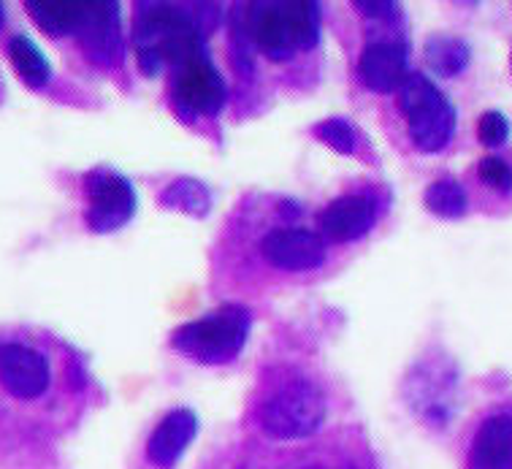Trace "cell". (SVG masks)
Returning <instances> with one entry per match:
<instances>
[{
    "label": "cell",
    "mask_w": 512,
    "mask_h": 469,
    "mask_svg": "<svg viewBox=\"0 0 512 469\" xmlns=\"http://www.w3.org/2000/svg\"><path fill=\"white\" fill-rule=\"evenodd\" d=\"M374 217L377 207L369 196H342L320 215V228L334 242H355L372 231Z\"/></svg>",
    "instance_id": "12"
},
{
    "label": "cell",
    "mask_w": 512,
    "mask_h": 469,
    "mask_svg": "<svg viewBox=\"0 0 512 469\" xmlns=\"http://www.w3.org/2000/svg\"><path fill=\"white\" fill-rule=\"evenodd\" d=\"M82 47L90 52L93 60L112 66L122 55L120 36V6L117 3H87L84 6L82 25H79Z\"/></svg>",
    "instance_id": "10"
},
{
    "label": "cell",
    "mask_w": 512,
    "mask_h": 469,
    "mask_svg": "<svg viewBox=\"0 0 512 469\" xmlns=\"http://www.w3.org/2000/svg\"><path fill=\"white\" fill-rule=\"evenodd\" d=\"M0 22H3V3H0Z\"/></svg>",
    "instance_id": "24"
},
{
    "label": "cell",
    "mask_w": 512,
    "mask_h": 469,
    "mask_svg": "<svg viewBox=\"0 0 512 469\" xmlns=\"http://www.w3.org/2000/svg\"><path fill=\"white\" fill-rule=\"evenodd\" d=\"M469 47L456 36H431L426 41V60L439 76H458L469 66Z\"/></svg>",
    "instance_id": "18"
},
{
    "label": "cell",
    "mask_w": 512,
    "mask_h": 469,
    "mask_svg": "<svg viewBox=\"0 0 512 469\" xmlns=\"http://www.w3.org/2000/svg\"><path fill=\"white\" fill-rule=\"evenodd\" d=\"M261 255L274 269L312 272L326 261V242L307 228H274L263 236Z\"/></svg>",
    "instance_id": "7"
},
{
    "label": "cell",
    "mask_w": 512,
    "mask_h": 469,
    "mask_svg": "<svg viewBox=\"0 0 512 469\" xmlns=\"http://www.w3.org/2000/svg\"><path fill=\"white\" fill-rule=\"evenodd\" d=\"M84 6L87 3H71V0H30L28 11L38 28L47 30L49 36H66L79 30Z\"/></svg>",
    "instance_id": "15"
},
{
    "label": "cell",
    "mask_w": 512,
    "mask_h": 469,
    "mask_svg": "<svg viewBox=\"0 0 512 469\" xmlns=\"http://www.w3.org/2000/svg\"><path fill=\"white\" fill-rule=\"evenodd\" d=\"M250 33L271 60H288L298 49H312L317 44L315 3L285 0L252 6Z\"/></svg>",
    "instance_id": "2"
},
{
    "label": "cell",
    "mask_w": 512,
    "mask_h": 469,
    "mask_svg": "<svg viewBox=\"0 0 512 469\" xmlns=\"http://www.w3.org/2000/svg\"><path fill=\"white\" fill-rule=\"evenodd\" d=\"M160 204L166 209L185 212V215L204 217L212 209V193L198 179H177L160 193Z\"/></svg>",
    "instance_id": "17"
},
{
    "label": "cell",
    "mask_w": 512,
    "mask_h": 469,
    "mask_svg": "<svg viewBox=\"0 0 512 469\" xmlns=\"http://www.w3.org/2000/svg\"><path fill=\"white\" fill-rule=\"evenodd\" d=\"M423 204H426L431 215L445 217V220H456V217L464 215L469 201H466V190L461 188V182L445 177L431 182L429 188H426Z\"/></svg>",
    "instance_id": "19"
},
{
    "label": "cell",
    "mask_w": 512,
    "mask_h": 469,
    "mask_svg": "<svg viewBox=\"0 0 512 469\" xmlns=\"http://www.w3.org/2000/svg\"><path fill=\"white\" fill-rule=\"evenodd\" d=\"M250 334V312L242 307H220L206 318L185 323L174 331L171 345L201 364H225L239 356Z\"/></svg>",
    "instance_id": "4"
},
{
    "label": "cell",
    "mask_w": 512,
    "mask_h": 469,
    "mask_svg": "<svg viewBox=\"0 0 512 469\" xmlns=\"http://www.w3.org/2000/svg\"><path fill=\"white\" fill-rule=\"evenodd\" d=\"M315 133L320 139L326 141L328 147H334L336 152H342V155H353L355 152V131L350 128V122L347 120H323L315 125Z\"/></svg>",
    "instance_id": "20"
},
{
    "label": "cell",
    "mask_w": 512,
    "mask_h": 469,
    "mask_svg": "<svg viewBox=\"0 0 512 469\" xmlns=\"http://www.w3.org/2000/svg\"><path fill=\"white\" fill-rule=\"evenodd\" d=\"M469 469H512V415H491L477 429Z\"/></svg>",
    "instance_id": "14"
},
{
    "label": "cell",
    "mask_w": 512,
    "mask_h": 469,
    "mask_svg": "<svg viewBox=\"0 0 512 469\" xmlns=\"http://www.w3.org/2000/svg\"><path fill=\"white\" fill-rule=\"evenodd\" d=\"M358 9L364 11L366 17H382V19H391L399 14V6L396 3H388V0H372V3H355Z\"/></svg>",
    "instance_id": "23"
},
{
    "label": "cell",
    "mask_w": 512,
    "mask_h": 469,
    "mask_svg": "<svg viewBox=\"0 0 512 469\" xmlns=\"http://www.w3.org/2000/svg\"><path fill=\"white\" fill-rule=\"evenodd\" d=\"M399 109L407 117L412 144L420 152H442L456 131V112L429 76L410 74L399 87Z\"/></svg>",
    "instance_id": "3"
},
{
    "label": "cell",
    "mask_w": 512,
    "mask_h": 469,
    "mask_svg": "<svg viewBox=\"0 0 512 469\" xmlns=\"http://www.w3.org/2000/svg\"><path fill=\"white\" fill-rule=\"evenodd\" d=\"M358 76L374 93L399 90L407 79V52L393 41H374L358 60Z\"/></svg>",
    "instance_id": "11"
},
{
    "label": "cell",
    "mask_w": 512,
    "mask_h": 469,
    "mask_svg": "<svg viewBox=\"0 0 512 469\" xmlns=\"http://www.w3.org/2000/svg\"><path fill=\"white\" fill-rule=\"evenodd\" d=\"M11 66L17 68L19 79L28 87H44L52 79V66L44 52L28 36H14L9 44Z\"/></svg>",
    "instance_id": "16"
},
{
    "label": "cell",
    "mask_w": 512,
    "mask_h": 469,
    "mask_svg": "<svg viewBox=\"0 0 512 469\" xmlns=\"http://www.w3.org/2000/svg\"><path fill=\"white\" fill-rule=\"evenodd\" d=\"M136 41L139 49L155 52L160 63H174L179 68L196 57H204V44L193 19L174 6H152L144 11Z\"/></svg>",
    "instance_id": "5"
},
{
    "label": "cell",
    "mask_w": 512,
    "mask_h": 469,
    "mask_svg": "<svg viewBox=\"0 0 512 469\" xmlns=\"http://www.w3.org/2000/svg\"><path fill=\"white\" fill-rule=\"evenodd\" d=\"M480 141L485 147H502L504 141L510 139V122L502 112H485L477 125Z\"/></svg>",
    "instance_id": "22"
},
{
    "label": "cell",
    "mask_w": 512,
    "mask_h": 469,
    "mask_svg": "<svg viewBox=\"0 0 512 469\" xmlns=\"http://www.w3.org/2000/svg\"><path fill=\"white\" fill-rule=\"evenodd\" d=\"M52 372L44 353L22 342L0 345V385L17 399H38L49 388Z\"/></svg>",
    "instance_id": "8"
},
{
    "label": "cell",
    "mask_w": 512,
    "mask_h": 469,
    "mask_svg": "<svg viewBox=\"0 0 512 469\" xmlns=\"http://www.w3.org/2000/svg\"><path fill=\"white\" fill-rule=\"evenodd\" d=\"M87 196V226L98 234H112L136 215V190L117 171L95 169L87 177Z\"/></svg>",
    "instance_id": "6"
},
{
    "label": "cell",
    "mask_w": 512,
    "mask_h": 469,
    "mask_svg": "<svg viewBox=\"0 0 512 469\" xmlns=\"http://www.w3.org/2000/svg\"><path fill=\"white\" fill-rule=\"evenodd\" d=\"M326 421V396L304 377L285 380L261 402L258 423L274 440H304Z\"/></svg>",
    "instance_id": "1"
},
{
    "label": "cell",
    "mask_w": 512,
    "mask_h": 469,
    "mask_svg": "<svg viewBox=\"0 0 512 469\" xmlns=\"http://www.w3.org/2000/svg\"><path fill=\"white\" fill-rule=\"evenodd\" d=\"M480 179H483L485 185L496 193H510L512 190V169L510 163L502 158H494V155H488V158L480 160Z\"/></svg>",
    "instance_id": "21"
},
{
    "label": "cell",
    "mask_w": 512,
    "mask_h": 469,
    "mask_svg": "<svg viewBox=\"0 0 512 469\" xmlns=\"http://www.w3.org/2000/svg\"><path fill=\"white\" fill-rule=\"evenodd\" d=\"M225 95L228 90L223 76L206 60V55L179 68L177 98L193 114H217L225 106Z\"/></svg>",
    "instance_id": "9"
},
{
    "label": "cell",
    "mask_w": 512,
    "mask_h": 469,
    "mask_svg": "<svg viewBox=\"0 0 512 469\" xmlns=\"http://www.w3.org/2000/svg\"><path fill=\"white\" fill-rule=\"evenodd\" d=\"M198 418L193 410H174L158 423L147 442V459L155 467H174L179 456L187 451V445L196 440Z\"/></svg>",
    "instance_id": "13"
}]
</instances>
